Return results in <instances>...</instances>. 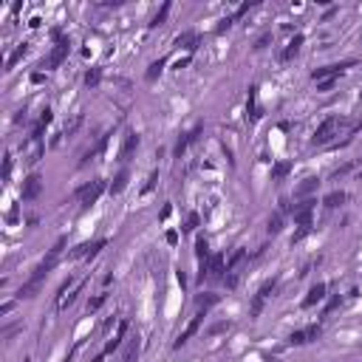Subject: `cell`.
<instances>
[{"mask_svg": "<svg viewBox=\"0 0 362 362\" xmlns=\"http://www.w3.org/2000/svg\"><path fill=\"white\" fill-rule=\"evenodd\" d=\"M102 192H105V181H90V184H85V187L77 190V198H79V204L88 210L90 204H96V198H99Z\"/></svg>", "mask_w": 362, "mask_h": 362, "instance_id": "obj_1", "label": "cell"}, {"mask_svg": "<svg viewBox=\"0 0 362 362\" xmlns=\"http://www.w3.org/2000/svg\"><path fill=\"white\" fill-rule=\"evenodd\" d=\"M274 283H277V280L263 283V289L255 294V300H252V305H249V317H260V311H263V303H266V297L274 292Z\"/></svg>", "mask_w": 362, "mask_h": 362, "instance_id": "obj_2", "label": "cell"}, {"mask_svg": "<svg viewBox=\"0 0 362 362\" xmlns=\"http://www.w3.org/2000/svg\"><path fill=\"white\" fill-rule=\"evenodd\" d=\"M320 334H323V328H320V326H308V328H303V331H294L289 342H292V345H305V342L317 339Z\"/></svg>", "mask_w": 362, "mask_h": 362, "instance_id": "obj_3", "label": "cell"}, {"mask_svg": "<svg viewBox=\"0 0 362 362\" xmlns=\"http://www.w3.org/2000/svg\"><path fill=\"white\" fill-rule=\"evenodd\" d=\"M204 130V124L198 122L195 124V127H192V130H187V133H181V139H179V145H176V150H173V153H176V156L181 158V153H184V150H187V145H192V142H195V139H198V133H201Z\"/></svg>", "mask_w": 362, "mask_h": 362, "instance_id": "obj_4", "label": "cell"}, {"mask_svg": "<svg viewBox=\"0 0 362 362\" xmlns=\"http://www.w3.org/2000/svg\"><path fill=\"white\" fill-rule=\"evenodd\" d=\"M334 127H337V119H326V122L317 127V133H314V145H326L328 139H331V133H334Z\"/></svg>", "mask_w": 362, "mask_h": 362, "instance_id": "obj_5", "label": "cell"}, {"mask_svg": "<svg viewBox=\"0 0 362 362\" xmlns=\"http://www.w3.org/2000/svg\"><path fill=\"white\" fill-rule=\"evenodd\" d=\"M124 331H127V323H119V331H116V337H113L111 342H108V345H105V351H102V354H99V357H96L93 362H102V357H108V354H113V351L119 348V345H122Z\"/></svg>", "mask_w": 362, "mask_h": 362, "instance_id": "obj_6", "label": "cell"}, {"mask_svg": "<svg viewBox=\"0 0 362 362\" xmlns=\"http://www.w3.org/2000/svg\"><path fill=\"white\" fill-rule=\"evenodd\" d=\"M37 192H40V176H29L23 184V201H31Z\"/></svg>", "mask_w": 362, "mask_h": 362, "instance_id": "obj_7", "label": "cell"}, {"mask_svg": "<svg viewBox=\"0 0 362 362\" xmlns=\"http://www.w3.org/2000/svg\"><path fill=\"white\" fill-rule=\"evenodd\" d=\"M326 297V283H317V286H311V292H308V297L303 300V308H311L314 303H320Z\"/></svg>", "mask_w": 362, "mask_h": 362, "instance_id": "obj_8", "label": "cell"}, {"mask_svg": "<svg viewBox=\"0 0 362 362\" xmlns=\"http://www.w3.org/2000/svg\"><path fill=\"white\" fill-rule=\"evenodd\" d=\"M201 320H204V314H198V317H195V320H192L190 326H187V331H184V334H179V339L173 342V348H181V345H184V342H187V339H190L192 334H195V331H198V326H201Z\"/></svg>", "mask_w": 362, "mask_h": 362, "instance_id": "obj_9", "label": "cell"}, {"mask_svg": "<svg viewBox=\"0 0 362 362\" xmlns=\"http://www.w3.org/2000/svg\"><path fill=\"white\" fill-rule=\"evenodd\" d=\"M351 62H337V65H326V68H317L314 74H311V77L314 79H323V77H337L339 71H342V68H348Z\"/></svg>", "mask_w": 362, "mask_h": 362, "instance_id": "obj_10", "label": "cell"}, {"mask_svg": "<svg viewBox=\"0 0 362 362\" xmlns=\"http://www.w3.org/2000/svg\"><path fill=\"white\" fill-rule=\"evenodd\" d=\"M136 147H139V136L136 133H130L127 136V139H124V145H122V153H119V161H124V158L130 156V153H133Z\"/></svg>", "mask_w": 362, "mask_h": 362, "instance_id": "obj_11", "label": "cell"}, {"mask_svg": "<svg viewBox=\"0 0 362 362\" xmlns=\"http://www.w3.org/2000/svg\"><path fill=\"white\" fill-rule=\"evenodd\" d=\"M300 45H303V34H297L292 43H289V48L283 51V62H289V60H292V57L297 54V51H300Z\"/></svg>", "mask_w": 362, "mask_h": 362, "instance_id": "obj_12", "label": "cell"}, {"mask_svg": "<svg viewBox=\"0 0 362 362\" xmlns=\"http://www.w3.org/2000/svg\"><path fill=\"white\" fill-rule=\"evenodd\" d=\"M139 360V337L130 339V345H127V351H124V360L122 362H136Z\"/></svg>", "mask_w": 362, "mask_h": 362, "instance_id": "obj_13", "label": "cell"}, {"mask_svg": "<svg viewBox=\"0 0 362 362\" xmlns=\"http://www.w3.org/2000/svg\"><path fill=\"white\" fill-rule=\"evenodd\" d=\"M124 187H127V173L122 170V173H119V176L113 179V184H111V192H113V195H119V192H122Z\"/></svg>", "mask_w": 362, "mask_h": 362, "instance_id": "obj_14", "label": "cell"}, {"mask_svg": "<svg viewBox=\"0 0 362 362\" xmlns=\"http://www.w3.org/2000/svg\"><path fill=\"white\" fill-rule=\"evenodd\" d=\"M280 224H283V215H280V212H274V215L269 218V232H272V235H277V232L283 229Z\"/></svg>", "mask_w": 362, "mask_h": 362, "instance_id": "obj_15", "label": "cell"}, {"mask_svg": "<svg viewBox=\"0 0 362 362\" xmlns=\"http://www.w3.org/2000/svg\"><path fill=\"white\" fill-rule=\"evenodd\" d=\"M164 62H167V60H158V62H153V65H150V71H147V82H153V79H156L158 74H161Z\"/></svg>", "mask_w": 362, "mask_h": 362, "instance_id": "obj_16", "label": "cell"}, {"mask_svg": "<svg viewBox=\"0 0 362 362\" xmlns=\"http://www.w3.org/2000/svg\"><path fill=\"white\" fill-rule=\"evenodd\" d=\"M195 40H198L195 34H184V37H179V40H176V45H187V48H195Z\"/></svg>", "mask_w": 362, "mask_h": 362, "instance_id": "obj_17", "label": "cell"}, {"mask_svg": "<svg viewBox=\"0 0 362 362\" xmlns=\"http://www.w3.org/2000/svg\"><path fill=\"white\" fill-rule=\"evenodd\" d=\"M342 201H345V195H342V192H331V195L326 198V207H337V204H342Z\"/></svg>", "mask_w": 362, "mask_h": 362, "instance_id": "obj_18", "label": "cell"}, {"mask_svg": "<svg viewBox=\"0 0 362 362\" xmlns=\"http://www.w3.org/2000/svg\"><path fill=\"white\" fill-rule=\"evenodd\" d=\"M317 187V179H305V184L300 187V195H305V192H311Z\"/></svg>", "mask_w": 362, "mask_h": 362, "instance_id": "obj_19", "label": "cell"}, {"mask_svg": "<svg viewBox=\"0 0 362 362\" xmlns=\"http://www.w3.org/2000/svg\"><path fill=\"white\" fill-rule=\"evenodd\" d=\"M85 82H88V85H96V82H99V68H93V71H88V77H85Z\"/></svg>", "mask_w": 362, "mask_h": 362, "instance_id": "obj_20", "label": "cell"}, {"mask_svg": "<svg viewBox=\"0 0 362 362\" xmlns=\"http://www.w3.org/2000/svg\"><path fill=\"white\" fill-rule=\"evenodd\" d=\"M286 173H289V164H277V167L272 170V176H274V179H283Z\"/></svg>", "mask_w": 362, "mask_h": 362, "instance_id": "obj_21", "label": "cell"}, {"mask_svg": "<svg viewBox=\"0 0 362 362\" xmlns=\"http://www.w3.org/2000/svg\"><path fill=\"white\" fill-rule=\"evenodd\" d=\"M167 11H170V6L164 3V9H161V11L156 14V20H153V26H161V23H164V17H167Z\"/></svg>", "mask_w": 362, "mask_h": 362, "instance_id": "obj_22", "label": "cell"}, {"mask_svg": "<svg viewBox=\"0 0 362 362\" xmlns=\"http://www.w3.org/2000/svg\"><path fill=\"white\" fill-rule=\"evenodd\" d=\"M102 303H105V294H99L96 300H90V303H88V311H96V308H99Z\"/></svg>", "mask_w": 362, "mask_h": 362, "instance_id": "obj_23", "label": "cell"}, {"mask_svg": "<svg viewBox=\"0 0 362 362\" xmlns=\"http://www.w3.org/2000/svg\"><path fill=\"white\" fill-rule=\"evenodd\" d=\"M195 224H198V215L192 212L190 218H187V226H184V229H195Z\"/></svg>", "mask_w": 362, "mask_h": 362, "instance_id": "obj_24", "label": "cell"}]
</instances>
